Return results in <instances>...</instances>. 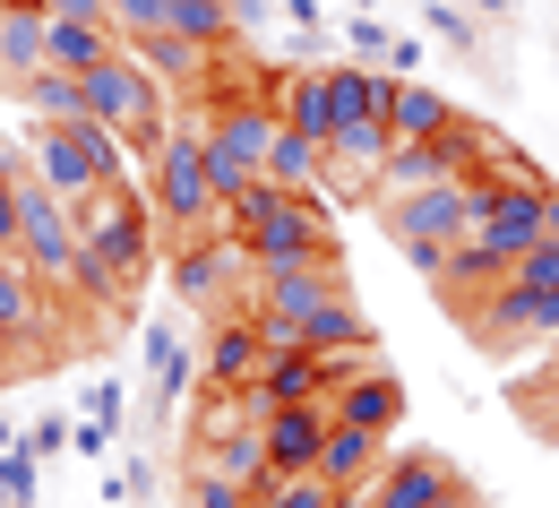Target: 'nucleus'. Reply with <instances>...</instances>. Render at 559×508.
<instances>
[{"label":"nucleus","instance_id":"nucleus-14","mask_svg":"<svg viewBox=\"0 0 559 508\" xmlns=\"http://www.w3.org/2000/svg\"><path fill=\"white\" fill-rule=\"evenodd\" d=\"M121 44H130L146 70L173 86V95H181V86H207L215 61H224V52H199V44H190V35H173V26H146V35H121Z\"/></svg>","mask_w":559,"mask_h":508},{"label":"nucleus","instance_id":"nucleus-43","mask_svg":"<svg viewBox=\"0 0 559 508\" xmlns=\"http://www.w3.org/2000/svg\"><path fill=\"white\" fill-rule=\"evenodd\" d=\"M336 508H370V500H361V492H336Z\"/></svg>","mask_w":559,"mask_h":508},{"label":"nucleus","instance_id":"nucleus-17","mask_svg":"<svg viewBox=\"0 0 559 508\" xmlns=\"http://www.w3.org/2000/svg\"><path fill=\"white\" fill-rule=\"evenodd\" d=\"M284 121H293V130H301V139H336V121H345V113H336V70H319V61H301V70L284 78Z\"/></svg>","mask_w":559,"mask_h":508},{"label":"nucleus","instance_id":"nucleus-39","mask_svg":"<svg viewBox=\"0 0 559 508\" xmlns=\"http://www.w3.org/2000/svg\"><path fill=\"white\" fill-rule=\"evenodd\" d=\"M284 17H293V26L310 35V26H319V0H284Z\"/></svg>","mask_w":559,"mask_h":508},{"label":"nucleus","instance_id":"nucleus-19","mask_svg":"<svg viewBox=\"0 0 559 508\" xmlns=\"http://www.w3.org/2000/svg\"><path fill=\"white\" fill-rule=\"evenodd\" d=\"M259 363H267V336H259V319H233V328H215V336H207L199 379H215V388H241V379H259Z\"/></svg>","mask_w":559,"mask_h":508},{"label":"nucleus","instance_id":"nucleus-26","mask_svg":"<svg viewBox=\"0 0 559 508\" xmlns=\"http://www.w3.org/2000/svg\"><path fill=\"white\" fill-rule=\"evenodd\" d=\"M17 104H26L35 121H86V95H78L70 70H35L26 86H17Z\"/></svg>","mask_w":559,"mask_h":508},{"label":"nucleus","instance_id":"nucleus-20","mask_svg":"<svg viewBox=\"0 0 559 508\" xmlns=\"http://www.w3.org/2000/svg\"><path fill=\"white\" fill-rule=\"evenodd\" d=\"M345 293V268H276L267 293H259V310H276V319H310V310H328Z\"/></svg>","mask_w":559,"mask_h":508},{"label":"nucleus","instance_id":"nucleus-22","mask_svg":"<svg viewBox=\"0 0 559 508\" xmlns=\"http://www.w3.org/2000/svg\"><path fill=\"white\" fill-rule=\"evenodd\" d=\"M267 181H276V190H310V199H319V190H328V146L301 139V130L284 121L276 146H267Z\"/></svg>","mask_w":559,"mask_h":508},{"label":"nucleus","instance_id":"nucleus-38","mask_svg":"<svg viewBox=\"0 0 559 508\" xmlns=\"http://www.w3.org/2000/svg\"><path fill=\"white\" fill-rule=\"evenodd\" d=\"M44 17H112V0H44Z\"/></svg>","mask_w":559,"mask_h":508},{"label":"nucleus","instance_id":"nucleus-11","mask_svg":"<svg viewBox=\"0 0 559 508\" xmlns=\"http://www.w3.org/2000/svg\"><path fill=\"white\" fill-rule=\"evenodd\" d=\"M379 457H388V432H361V423H328V439H319V483L328 492H361L370 474H379Z\"/></svg>","mask_w":559,"mask_h":508},{"label":"nucleus","instance_id":"nucleus-42","mask_svg":"<svg viewBox=\"0 0 559 508\" xmlns=\"http://www.w3.org/2000/svg\"><path fill=\"white\" fill-rule=\"evenodd\" d=\"M543 233H551V241H559V190H551V199H543Z\"/></svg>","mask_w":559,"mask_h":508},{"label":"nucleus","instance_id":"nucleus-34","mask_svg":"<svg viewBox=\"0 0 559 508\" xmlns=\"http://www.w3.org/2000/svg\"><path fill=\"white\" fill-rule=\"evenodd\" d=\"M78 405H86L95 423H112V432H121V405H130V388H121V379H95V388H86Z\"/></svg>","mask_w":559,"mask_h":508},{"label":"nucleus","instance_id":"nucleus-40","mask_svg":"<svg viewBox=\"0 0 559 508\" xmlns=\"http://www.w3.org/2000/svg\"><path fill=\"white\" fill-rule=\"evenodd\" d=\"M534 405H543V414L559 423V379H543V388H534Z\"/></svg>","mask_w":559,"mask_h":508},{"label":"nucleus","instance_id":"nucleus-21","mask_svg":"<svg viewBox=\"0 0 559 508\" xmlns=\"http://www.w3.org/2000/svg\"><path fill=\"white\" fill-rule=\"evenodd\" d=\"M293 336H301L310 354H370V319H361L353 293H336V302L310 310V319H293Z\"/></svg>","mask_w":559,"mask_h":508},{"label":"nucleus","instance_id":"nucleus-32","mask_svg":"<svg viewBox=\"0 0 559 508\" xmlns=\"http://www.w3.org/2000/svg\"><path fill=\"white\" fill-rule=\"evenodd\" d=\"M345 44H353V52H388L396 35H388V17H379V9H345Z\"/></svg>","mask_w":559,"mask_h":508},{"label":"nucleus","instance_id":"nucleus-9","mask_svg":"<svg viewBox=\"0 0 559 508\" xmlns=\"http://www.w3.org/2000/svg\"><path fill=\"white\" fill-rule=\"evenodd\" d=\"M328 423H336V414H328V397H310V405H276V414L259 423V439H267V474H310Z\"/></svg>","mask_w":559,"mask_h":508},{"label":"nucleus","instance_id":"nucleus-36","mask_svg":"<svg viewBox=\"0 0 559 508\" xmlns=\"http://www.w3.org/2000/svg\"><path fill=\"white\" fill-rule=\"evenodd\" d=\"M70 448H78V457H112V423H95V414L70 423Z\"/></svg>","mask_w":559,"mask_h":508},{"label":"nucleus","instance_id":"nucleus-46","mask_svg":"<svg viewBox=\"0 0 559 508\" xmlns=\"http://www.w3.org/2000/svg\"><path fill=\"white\" fill-rule=\"evenodd\" d=\"M0 17H9V0H0Z\"/></svg>","mask_w":559,"mask_h":508},{"label":"nucleus","instance_id":"nucleus-18","mask_svg":"<svg viewBox=\"0 0 559 508\" xmlns=\"http://www.w3.org/2000/svg\"><path fill=\"white\" fill-rule=\"evenodd\" d=\"M190 379H199V354H190L164 319H146V405H155V414H173V405L190 397Z\"/></svg>","mask_w":559,"mask_h":508},{"label":"nucleus","instance_id":"nucleus-7","mask_svg":"<svg viewBox=\"0 0 559 508\" xmlns=\"http://www.w3.org/2000/svg\"><path fill=\"white\" fill-rule=\"evenodd\" d=\"M543 199H551V181H508L499 173V190L483 199V216H474V241H490L508 268L543 241Z\"/></svg>","mask_w":559,"mask_h":508},{"label":"nucleus","instance_id":"nucleus-31","mask_svg":"<svg viewBox=\"0 0 559 508\" xmlns=\"http://www.w3.org/2000/svg\"><path fill=\"white\" fill-rule=\"evenodd\" d=\"M17 199H26V173H17V155L0 146V250H17Z\"/></svg>","mask_w":559,"mask_h":508},{"label":"nucleus","instance_id":"nucleus-6","mask_svg":"<svg viewBox=\"0 0 559 508\" xmlns=\"http://www.w3.org/2000/svg\"><path fill=\"white\" fill-rule=\"evenodd\" d=\"M370 508H474L483 492L439 457V448H405V457H379V474L361 483Z\"/></svg>","mask_w":559,"mask_h":508},{"label":"nucleus","instance_id":"nucleus-33","mask_svg":"<svg viewBox=\"0 0 559 508\" xmlns=\"http://www.w3.org/2000/svg\"><path fill=\"white\" fill-rule=\"evenodd\" d=\"M104 492H112V500H121V508H139V500H155V465H146V457H139V465H121V474H112V483H104Z\"/></svg>","mask_w":559,"mask_h":508},{"label":"nucleus","instance_id":"nucleus-41","mask_svg":"<svg viewBox=\"0 0 559 508\" xmlns=\"http://www.w3.org/2000/svg\"><path fill=\"white\" fill-rule=\"evenodd\" d=\"M474 9H483V17H516L525 0H474Z\"/></svg>","mask_w":559,"mask_h":508},{"label":"nucleus","instance_id":"nucleus-4","mask_svg":"<svg viewBox=\"0 0 559 508\" xmlns=\"http://www.w3.org/2000/svg\"><path fill=\"white\" fill-rule=\"evenodd\" d=\"M146 173H155V199H146V208H155L164 224H190V233H199V224L215 216V190H207V121L173 113V130H164V146H155V164H146Z\"/></svg>","mask_w":559,"mask_h":508},{"label":"nucleus","instance_id":"nucleus-27","mask_svg":"<svg viewBox=\"0 0 559 508\" xmlns=\"http://www.w3.org/2000/svg\"><path fill=\"white\" fill-rule=\"evenodd\" d=\"M259 508H336V492L319 474H267L259 483Z\"/></svg>","mask_w":559,"mask_h":508},{"label":"nucleus","instance_id":"nucleus-1","mask_svg":"<svg viewBox=\"0 0 559 508\" xmlns=\"http://www.w3.org/2000/svg\"><path fill=\"white\" fill-rule=\"evenodd\" d=\"M155 208L130 190H104L78 208V293H104V302H130L155 268V241H146Z\"/></svg>","mask_w":559,"mask_h":508},{"label":"nucleus","instance_id":"nucleus-3","mask_svg":"<svg viewBox=\"0 0 559 508\" xmlns=\"http://www.w3.org/2000/svg\"><path fill=\"white\" fill-rule=\"evenodd\" d=\"M241 241H250L259 276H276V268H336V224L319 216L310 190H284L259 224H241Z\"/></svg>","mask_w":559,"mask_h":508},{"label":"nucleus","instance_id":"nucleus-2","mask_svg":"<svg viewBox=\"0 0 559 508\" xmlns=\"http://www.w3.org/2000/svg\"><path fill=\"white\" fill-rule=\"evenodd\" d=\"M78 95H86V121H104V130H121V146L139 155V164H155V146H164V130H173V86L146 70L139 52L121 44L104 70L78 78Z\"/></svg>","mask_w":559,"mask_h":508},{"label":"nucleus","instance_id":"nucleus-12","mask_svg":"<svg viewBox=\"0 0 559 508\" xmlns=\"http://www.w3.org/2000/svg\"><path fill=\"white\" fill-rule=\"evenodd\" d=\"M499 285H508V259H499L490 241H474V233H465V241H448V259H439V293H448V310H456V319H465L483 293H499Z\"/></svg>","mask_w":559,"mask_h":508},{"label":"nucleus","instance_id":"nucleus-28","mask_svg":"<svg viewBox=\"0 0 559 508\" xmlns=\"http://www.w3.org/2000/svg\"><path fill=\"white\" fill-rule=\"evenodd\" d=\"M0 508H35V448H26V432L0 448Z\"/></svg>","mask_w":559,"mask_h":508},{"label":"nucleus","instance_id":"nucleus-47","mask_svg":"<svg viewBox=\"0 0 559 508\" xmlns=\"http://www.w3.org/2000/svg\"><path fill=\"white\" fill-rule=\"evenodd\" d=\"M139 508H146V500H139Z\"/></svg>","mask_w":559,"mask_h":508},{"label":"nucleus","instance_id":"nucleus-37","mask_svg":"<svg viewBox=\"0 0 559 508\" xmlns=\"http://www.w3.org/2000/svg\"><path fill=\"white\" fill-rule=\"evenodd\" d=\"M379 61H388V70H396V78H414V70H421V35H396V44L379 52Z\"/></svg>","mask_w":559,"mask_h":508},{"label":"nucleus","instance_id":"nucleus-24","mask_svg":"<svg viewBox=\"0 0 559 508\" xmlns=\"http://www.w3.org/2000/svg\"><path fill=\"white\" fill-rule=\"evenodd\" d=\"M35 293H44V285L26 276V259H17V250H0V336H17V328H44V319H52Z\"/></svg>","mask_w":559,"mask_h":508},{"label":"nucleus","instance_id":"nucleus-15","mask_svg":"<svg viewBox=\"0 0 559 508\" xmlns=\"http://www.w3.org/2000/svg\"><path fill=\"white\" fill-rule=\"evenodd\" d=\"M276 130H284V104H215L207 146H224V155H241V164H259V173H267Z\"/></svg>","mask_w":559,"mask_h":508},{"label":"nucleus","instance_id":"nucleus-10","mask_svg":"<svg viewBox=\"0 0 559 508\" xmlns=\"http://www.w3.org/2000/svg\"><path fill=\"white\" fill-rule=\"evenodd\" d=\"M328 414H336V423H361V432H396V423H405V388H396L388 363H361L353 379L328 388Z\"/></svg>","mask_w":559,"mask_h":508},{"label":"nucleus","instance_id":"nucleus-29","mask_svg":"<svg viewBox=\"0 0 559 508\" xmlns=\"http://www.w3.org/2000/svg\"><path fill=\"white\" fill-rule=\"evenodd\" d=\"M421 26L448 44V52H474L483 35H474V9H456V0H421Z\"/></svg>","mask_w":559,"mask_h":508},{"label":"nucleus","instance_id":"nucleus-44","mask_svg":"<svg viewBox=\"0 0 559 508\" xmlns=\"http://www.w3.org/2000/svg\"><path fill=\"white\" fill-rule=\"evenodd\" d=\"M9 439H17V432H9V414H0V448H9Z\"/></svg>","mask_w":559,"mask_h":508},{"label":"nucleus","instance_id":"nucleus-30","mask_svg":"<svg viewBox=\"0 0 559 508\" xmlns=\"http://www.w3.org/2000/svg\"><path fill=\"white\" fill-rule=\"evenodd\" d=\"M190 508H259V492L233 483V474H215V465H199L190 474Z\"/></svg>","mask_w":559,"mask_h":508},{"label":"nucleus","instance_id":"nucleus-23","mask_svg":"<svg viewBox=\"0 0 559 508\" xmlns=\"http://www.w3.org/2000/svg\"><path fill=\"white\" fill-rule=\"evenodd\" d=\"M456 113H448V95L439 86H421V78H396V104H388V139H439Z\"/></svg>","mask_w":559,"mask_h":508},{"label":"nucleus","instance_id":"nucleus-8","mask_svg":"<svg viewBox=\"0 0 559 508\" xmlns=\"http://www.w3.org/2000/svg\"><path fill=\"white\" fill-rule=\"evenodd\" d=\"M35 181L44 190H61L70 208H86V199H104L112 181H104V164L86 155V130L78 121H35Z\"/></svg>","mask_w":559,"mask_h":508},{"label":"nucleus","instance_id":"nucleus-25","mask_svg":"<svg viewBox=\"0 0 559 508\" xmlns=\"http://www.w3.org/2000/svg\"><path fill=\"white\" fill-rule=\"evenodd\" d=\"M164 26H173V35H190L199 52H224L241 17H233V0H173V9H164Z\"/></svg>","mask_w":559,"mask_h":508},{"label":"nucleus","instance_id":"nucleus-5","mask_svg":"<svg viewBox=\"0 0 559 508\" xmlns=\"http://www.w3.org/2000/svg\"><path fill=\"white\" fill-rule=\"evenodd\" d=\"M17 259H26V276L44 293L78 285V208L61 190H44V181H26V199H17Z\"/></svg>","mask_w":559,"mask_h":508},{"label":"nucleus","instance_id":"nucleus-13","mask_svg":"<svg viewBox=\"0 0 559 508\" xmlns=\"http://www.w3.org/2000/svg\"><path fill=\"white\" fill-rule=\"evenodd\" d=\"M44 0H9V17H0V86L17 95L35 70H52V52H44Z\"/></svg>","mask_w":559,"mask_h":508},{"label":"nucleus","instance_id":"nucleus-16","mask_svg":"<svg viewBox=\"0 0 559 508\" xmlns=\"http://www.w3.org/2000/svg\"><path fill=\"white\" fill-rule=\"evenodd\" d=\"M44 52H52V70L86 78V70H104V61L121 52V26H112V17H52V26H44Z\"/></svg>","mask_w":559,"mask_h":508},{"label":"nucleus","instance_id":"nucleus-45","mask_svg":"<svg viewBox=\"0 0 559 508\" xmlns=\"http://www.w3.org/2000/svg\"><path fill=\"white\" fill-rule=\"evenodd\" d=\"M345 9H379V0H345Z\"/></svg>","mask_w":559,"mask_h":508},{"label":"nucleus","instance_id":"nucleus-35","mask_svg":"<svg viewBox=\"0 0 559 508\" xmlns=\"http://www.w3.org/2000/svg\"><path fill=\"white\" fill-rule=\"evenodd\" d=\"M26 448H35V457H70V423H61V414L26 423Z\"/></svg>","mask_w":559,"mask_h":508}]
</instances>
